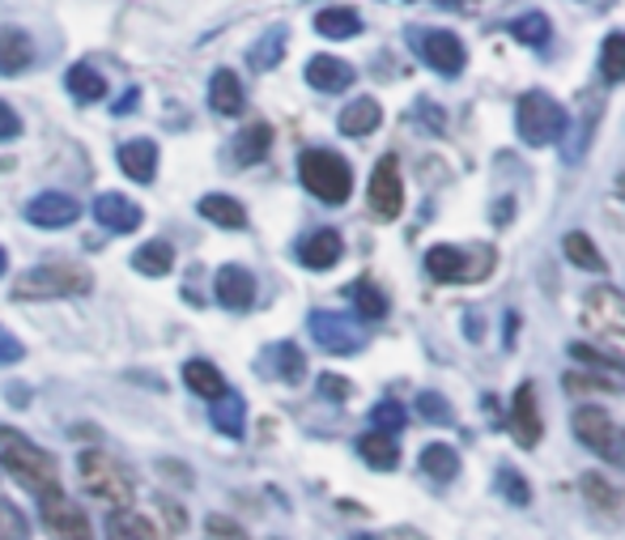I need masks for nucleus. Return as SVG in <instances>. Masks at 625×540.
Returning a JSON list of instances; mask_svg holds the SVG:
<instances>
[{"label":"nucleus","instance_id":"nucleus-1","mask_svg":"<svg viewBox=\"0 0 625 540\" xmlns=\"http://www.w3.org/2000/svg\"><path fill=\"white\" fill-rule=\"evenodd\" d=\"M0 468L39 498L60 489V464L43 447H34L27 434L9 430V426H0Z\"/></svg>","mask_w":625,"mask_h":540},{"label":"nucleus","instance_id":"nucleus-2","mask_svg":"<svg viewBox=\"0 0 625 540\" xmlns=\"http://www.w3.org/2000/svg\"><path fill=\"white\" fill-rule=\"evenodd\" d=\"M515 128H519V141H523V145H532V149H549V145H558V141L566 136L571 115H566V107H562L553 94H544V90H528L515 107Z\"/></svg>","mask_w":625,"mask_h":540},{"label":"nucleus","instance_id":"nucleus-3","mask_svg":"<svg viewBox=\"0 0 625 540\" xmlns=\"http://www.w3.org/2000/svg\"><path fill=\"white\" fill-rule=\"evenodd\" d=\"M299 179L302 188L311 191L315 200H324V205H345L350 191H354V170L332 149H306L299 158Z\"/></svg>","mask_w":625,"mask_h":540},{"label":"nucleus","instance_id":"nucleus-4","mask_svg":"<svg viewBox=\"0 0 625 540\" xmlns=\"http://www.w3.org/2000/svg\"><path fill=\"white\" fill-rule=\"evenodd\" d=\"M77 472H82L85 494L98 498V502H107L111 511H124V507H133L136 502L133 477H128L124 464L111 459L107 451H85V456L77 459Z\"/></svg>","mask_w":625,"mask_h":540},{"label":"nucleus","instance_id":"nucleus-5","mask_svg":"<svg viewBox=\"0 0 625 540\" xmlns=\"http://www.w3.org/2000/svg\"><path fill=\"white\" fill-rule=\"evenodd\" d=\"M583 328L600 341V350L625 362V294L613 285H600L583 294Z\"/></svg>","mask_w":625,"mask_h":540},{"label":"nucleus","instance_id":"nucleus-6","mask_svg":"<svg viewBox=\"0 0 625 540\" xmlns=\"http://www.w3.org/2000/svg\"><path fill=\"white\" fill-rule=\"evenodd\" d=\"M94 281L90 272L77 269V264H43V269H30L18 285H13V298L18 302H34V298H73L85 294Z\"/></svg>","mask_w":625,"mask_h":540},{"label":"nucleus","instance_id":"nucleus-7","mask_svg":"<svg viewBox=\"0 0 625 540\" xmlns=\"http://www.w3.org/2000/svg\"><path fill=\"white\" fill-rule=\"evenodd\" d=\"M366 200H371V214L379 221H396L400 209H405V179H400V163L396 154H383L375 175H371V188H366Z\"/></svg>","mask_w":625,"mask_h":540},{"label":"nucleus","instance_id":"nucleus-8","mask_svg":"<svg viewBox=\"0 0 625 540\" xmlns=\"http://www.w3.org/2000/svg\"><path fill=\"white\" fill-rule=\"evenodd\" d=\"M413 43H417L421 60L435 69L438 77H460L463 64H468V52H463L460 34H451V30H417Z\"/></svg>","mask_w":625,"mask_h":540},{"label":"nucleus","instance_id":"nucleus-9","mask_svg":"<svg viewBox=\"0 0 625 540\" xmlns=\"http://www.w3.org/2000/svg\"><path fill=\"white\" fill-rule=\"evenodd\" d=\"M39 515H43V528L52 532V540H94L85 511L82 507H73L60 489H52V494L39 498Z\"/></svg>","mask_w":625,"mask_h":540},{"label":"nucleus","instance_id":"nucleus-10","mask_svg":"<svg viewBox=\"0 0 625 540\" xmlns=\"http://www.w3.org/2000/svg\"><path fill=\"white\" fill-rule=\"evenodd\" d=\"M82 217V205L69 196V191H39L27 205L30 226H43V230H60V226H73Z\"/></svg>","mask_w":625,"mask_h":540},{"label":"nucleus","instance_id":"nucleus-11","mask_svg":"<svg viewBox=\"0 0 625 540\" xmlns=\"http://www.w3.org/2000/svg\"><path fill=\"white\" fill-rule=\"evenodd\" d=\"M311 336H315L327 353H357L362 350V332H357L345 315H332V311H315V315H311Z\"/></svg>","mask_w":625,"mask_h":540},{"label":"nucleus","instance_id":"nucleus-12","mask_svg":"<svg viewBox=\"0 0 625 540\" xmlns=\"http://www.w3.org/2000/svg\"><path fill=\"white\" fill-rule=\"evenodd\" d=\"M511 430H515L519 447H537L544 434L541 422V405H537V387L532 383H519L515 405H511Z\"/></svg>","mask_w":625,"mask_h":540},{"label":"nucleus","instance_id":"nucleus-13","mask_svg":"<svg viewBox=\"0 0 625 540\" xmlns=\"http://www.w3.org/2000/svg\"><path fill=\"white\" fill-rule=\"evenodd\" d=\"M613 417L604 413L600 405H579L574 408V438L587 447V451H596V456H604L608 451V443H613Z\"/></svg>","mask_w":625,"mask_h":540},{"label":"nucleus","instance_id":"nucleus-14","mask_svg":"<svg viewBox=\"0 0 625 540\" xmlns=\"http://www.w3.org/2000/svg\"><path fill=\"white\" fill-rule=\"evenodd\" d=\"M94 217H98V226H107L115 235H133L136 226H140V205L128 200L124 191H103L94 200Z\"/></svg>","mask_w":625,"mask_h":540},{"label":"nucleus","instance_id":"nucleus-15","mask_svg":"<svg viewBox=\"0 0 625 540\" xmlns=\"http://www.w3.org/2000/svg\"><path fill=\"white\" fill-rule=\"evenodd\" d=\"M426 272H430L435 281H481V272L472 269V256L447 243L426 251Z\"/></svg>","mask_w":625,"mask_h":540},{"label":"nucleus","instance_id":"nucleus-16","mask_svg":"<svg viewBox=\"0 0 625 540\" xmlns=\"http://www.w3.org/2000/svg\"><path fill=\"white\" fill-rule=\"evenodd\" d=\"M306 82L324 94H341L354 85V64H345L341 55H311L306 60Z\"/></svg>","mask_w":625,"mask_h":540},{"label":"nucleus","instance_id":"nucleus-17","mask_svg":"<svg viewBox=\"0 0 625 540\" xmlns=\"http://www.w3.org/2000/svg\"><path fill=\"white\" fill-rule=\"evenodd\" d=\"M218 302L230 311H247L256 302V277L243 264H226L218 269Z\"/></svg>","mask_w":625,"mask_h":540},{"label":"nucleus","instance_id":"nucleus-18","mask_svg":"<svg viewBox=\"0 0 625 540\" xmlns=\"http://www.w3.org/2000/svg\"><path fill=\"white\" fill-rule=\"evenodd\" d=\"M341 251H345V243H341L336 230H311V235L299 243V260L311 272H324L341 260Z\"/></svg>","mask_w":625,"mask_h":540},{"label":"nucleus","instance_id":"nucleus-19","mask_svg":"<svg viewBox=\"0 0 625 540\" xmlns=\"http://www.w3.org/2000/svg\"><path fill=\"white\" fill-rule=\"evenodd\" d=\"M119 170L133 184H154V175H158V145L154 141H128V145H119Z\"/></svg>","mask_w":625,"mask_h":540},{"label":"nucleus","instance_id":"nucleus-20","mask_svg":"<svg viewBox=\"0 0 625 540\" xmlns=\"http://www.w3.org/2000/svg\"><path fill=\"white\" fill-rule=\"evenodd\" d=\"M30 60H34V43H30L27 30H18V27L0 30V73H4V77H18Z\"/></svg>","mask_w":625,"mask_h":540},{"label":"nucleus","instance_id":"nucleus-21","mask_svg":"<svg viewBox=\"0 0 625 540\" xmlns=\"http://www.w3.org/2000/svg\"><path fill=\"white\" fill-rule=\"evenodd\" d=\"M107 537L111 540H166V532H158L140 511L124 507V511L107 515Z\"/></svg>","mask_w":625,"mask_h":540},{"label":"nucleus","instance_id":"nucleus-22","mask_svg":"<svg viewBox=\"0 0 625 540\" xmlns=\"http://www.w3.org/2000/svg\"><path fill=\"white\" fill-rule=\"evenodd\" d=\"M357 451L362 459L371 464V468H379V472H392L396 464H400V447H396V434H383V430H371L357 438Z\"/></svg>","mask_w":625,"mask_h":540},{"label":"nucleus","instance_id":"nucleus-23","mask_svg":"<svg viewBox=\"0 0 625 540\" xmlns=\"http://www.w3.org/2000/svg\"><path fill=\"white\" fill-rule=\"evenodd\" d=\"M209 417H213V426H218L226 438H243V426H247V405L239 392H221L218 401H213V408H209Z\"/></svg>","mask_w":625,"mask_h":540},{"label":"nucleus","instance_id":"nucleus-24","mask_svg":"<svg viewBox=\"0 0 625 540\" xmlns=\"http://www.w3.org/2000/svg\"><path fill=\"white\" fill-rule=\"evenodd\" d=\"M200 217H209V221L221 226V230H239V226H247L243 200H235V196H226V191L205 196V200H200Z\"/></svg>","mask_w":625,"mask_h":540},{"label":"nucleus","instance_id":"nucleus-25","mask_svg":"<svg viewBox=\"0 0 625 540\" xmlns=\"http://www.w3.org/2000/svg\"><path fill=\"white\" fill-rule=\"evenodd\" d=\"M383 124V107L375 98H354L341 111V133L345 136H371Z\"/></svg>","mask_w":625,"mask_h":540},{"label":"nucleus","instance_id":"nucleus-26","mask_svg":"<svg viewBox=\"0 0 625 540\" xmlns=\"http://www.w3.org/2000/svg\"><path fill=\"white\" fill-rule=\"evenodd\" d=\"M64 85H69V94H73L77 103H98V98H107V77H103L98 69H90V64H73V69L64 73Z\"/></svg>","mask_w":625,"mask_h":540},{"label":"nucleus","instance_id":"nucleus-27","mask_svg":"<svg viewBox=\"0 0 625 540\" xmlns=\"http://www.w3.org/2000/svg\"><path fill=\"white\" fill-rule=\"evenodd\" d=\"M562 387H566L571 396H613V392H622L625 383L613 375H604V371H566Z\"/></svg>","mask_w":625,"mask_h":540},{"label":"nucleus","instance_id":"nucleus-28","mask_svg":"<svg viewBox=\"0 0 625 540\" xmlns=\"http://www.w3.org/2000/svg\"><path fill=\"white\" fill-rule=\"evenodd\" d=\"M184 383H188L196 396H205V401H218L221 392H226V378L213 362H205V357H191L188 366H184Z\"/></svg>","mask_w":625,"mask_h":540},{"label":"nucleus","instance_id":"nucleus-29","mask_svg":"<svg viewBox=\"0 0 625 540\" xmlns=\"http://www.w3.org/2000/svg\"><path fill=\"white\" fill-rule=\"evenodd\" d=\"M209 103H213V111H221V115H239V111H243V85H239V77H235L230 69H218V73H213V82H209Z\"/></svg>","mask_w":625,"mask_h":540},{"label":"nucleus","instance_id":"nucleus-30","mask_svg":"<svg viewBox=\"0 0 625 540\" xmlns=\"http://www.w3.org/2000/svg\"><path fill=\"white\" fill-rule=\"evenodd\" d=\"M562 251H566V260H571L574 269L604 272V256H600V247L592 243V235H587V230H571V235L562 239Z\"/></svg>","mask_w":625,"mask_h":540},{"label":"nucleus","instance_id":"nucleus-31","mask_svg":"<svg viewBox=\"0 0 625 540\" xmlns=\"http://www.w3.org/2000/svg\"><path fill=\"white\" fill-rule=\"evenodd\" d=\"M421 472L447 486V481L460 472V456H456V447H447V443H430V447L421 451Z\"/></svg>","mask_w":625,"mask_h":540},{"label":"nucleus","instance_id":"nucleus-32","mask_svg":"<svg viewBox=\"0 0 625 540\" xmlns=\"http://www.w3.org/2000/svg\"><path fill=\"white\" fill-rule=\"evenodd\" d=\"M285 43H290V34H285V27H272L264 30V39L251 48V69H260V73H269V69H277L281 64V55H285Z\"/></svg>","mask_w":625,"mask_h":540},{"label":"nucleus","instance_id":"nucleus-33","mask_svg":"<svg viewBox=\"0 0 625 540\" xmlns=\"http://www.w3.org/2000/svg\"><path fill=\"white\" fill-rule=\"evenodd\" d=\"M315 30L324 34V39H354L357 30H362V18H357L354 9H324L320 18H315Z\"/></svg>","mask_w":625,"mask_h":540},{"label":"nucleus","instance_id":"nucleus-34","mask_svg":"<svg viewBox=\"0 0 625 540\" xmlns=\"http://www.w3.org/2000/svg\"><path fill=\"white\" fill-rule=\"evenodd\" d=\"M133 269L145 272V277H166V272L175 269V251H170V243H145L140 251L133 256Z\"/></svg>","mask_w":625,"mask_h":540},{"label":"nucleus","instance_id":"nucleus-35","mask_svg":"<svg viewBox=\"0 0 625 540\" xmlns=\"http://www.w3.org/2000/svg\"><path fill=\"white\" fill-rule=\"evenodd\" d=\"M583 498H587V502H592L596 511H604V515H622V507H625V498L613 486H608L600 472H587V477H583Z\"/></svg>","mask_w":625,"mask_h":540},{"label":"nucleus","instance_id":"nucleus-36","mask_svg":"<svg viewBox=\"0 0 625 540\" xmlns=\"http://www.w3.org/2000/svg\"><path fill=\"white\" fill-rule=\"evenodd\" d=\"M600 73H604V82H625V34L622 30H613L608 39H604V48H600Z\"/></svg>","mask_w":625,"mask_h":540},{"label":"nucleus","instance_id":"nucleus-37","mask_svg":"<svg viewBox=\"0 0 625 540\" xmlns=\"http://www.w3.org/2000/svg\"><path fill=\"white\" fill-rule=\"evenodd\" d=\"M269 145H272L269 124H251V128H243V136H239L235 154H239V163H243V166H251V163H260V158L269 154Z\"/></svg>","mask_w":625,"mask_h":540},{"label":"nucleus","instance_id":"nucleus-38","mask_svg":"<svg viewBox=\"0 0 625 540\" xmlns=\"http://www.w3.org/2000/svg\"><path fill=\"white\" fill-rule=\"evenodd\" d=\"M511 34H515L519 43H528V48H544V43H549V34H553V27H549V18H544V13H523V18L511 22Z\"/></svg>","mask_w":625,"mask_h":540},{"label":"nucleus","instance_id":"nucleus-39","mask_svg":"<svg viewBox=\"0 0 625 540\" xmlns=\"http://www.w3.org/2000/svg\"><path fill=\"white\" fill-rule=\"evenodd\" d=\"M272 366H277V375L285 378V383H302V375H306V357H302V350L290 345V341H281V345L272 350Z\"/></svg>","mask_w":625,"mask_h":540},{"label":"nucleus","instance_id":"nucleus-40","mask_svg":"<svg viewBox=\"0 0 625 540\" xmlns=\"http://www.w3.org/2000/svg\"><path fill=\"white\" fill-rule=\"evenodd\" d=\"M354 307H357V315H366V320H383V315H387V298H383V290H375L371 281H357L354 285Z\"/></svg>","mask_w":625,"mask_h":540},{"label":"nucleus","instance_id":"nucleus-41","mask_svg":"<svg viewBox=\"0 0 625 540\" xmlns=\"http://www.w3.org/2000/svg\"><path fill=\"white\" fill-rule=\"evenodd\" d=\"M0 540H30L27 515L18 511L9 498H0Z\"/></svg>","mask_w":625,"mask_h":540},{"label":"nucleus","instance_id":"nucleus-42","mask_svg":"<svg viewBox=\"0 0 625 540\" xmlns=\"http://www.w3.org/2000/svg\"><path fill=\"white\" fill-rule=\"evenodd\" d=\"M375 430H383V434H396L400 426H405V408L400 405H392V401H383V405H375Z\"/></svg>","mask_w":625,"mask_h":540},{"label":"nucleus","instance_id":"nucleus-43","mask_svg":"<svg viewBox=\"0 0 625 540\" xmlns=\"http://www.w3.org/2000/svg\"><path fill=\"white\" fill-rule=\"evenodd\" d=\"M417 405H421V417H426V422H438V426H447V422H451V408H447V401H442L438 392H421V401H417Z\"/></svg>","mask_w":625,"mask_h":540},{"label":"nucleus","instance_id":"nucleus-44","mask_svg":"<svg viewBox=\"0 0 625 540\" xmlns=\"http://www.w3.org/2000/svg\"><path fill=\"white\" fill-rule=\"evenodd\" d=\"M498 486L507 489V498H511L515 507H528L532 494H528V486H523V477H519L515 468H502V472H498Z\"/></svg>","mask_w":625,"mask_h":540},{"label":"nucleus","instance_id":"nucleus-45","mask_svg":"<svg viewBox=\"0 0 625 540\" xmlns=\"http://www.w3.org/2000/svg\"><path fill=\"white\" fill-rule=\"evenodd\" d=\"M209 537H218V540H247V532L239 528V523H230L226 515H209Z\"/></svg>","mask_w":625,"mask_h":540},{"label":"nucleus","instance_id":"nucleus-46","mask_svg":"<svg viewBox=\"0 0 625 540\" xmlns=\"http://www.w3.org/2000/svg\"><path fill=\"white\" fill-rule=\"evenodd\" d=\"M22 341L18 336H9L4 328H0V366H13V362H22Z\"/></svg>","mask_w":625,"mask_h":540},{"label":"nucleus","instance_id":"nucleus-47","mask_svg":"<svg viewBox=\"0 0 625 540\" xmlns=\"http://www.w3.org/2000/svg\"><path fill=\"white\" fill-rule=\"evenodd\" d=\"M13 136H22V120L9 103H0V141H13Z\"/></svg>","mask_w":625,"mask_h":540},{"label":"nucleus","instance_id":"nucleus-48","mask_svg":"<svg viewBox=\"0 0 625 540\" xmlns=\"http://www.w3.org/2000/svg\"><path fill=\"white\" fill-rule=\"evenodd\" d=\"M604 459H608V464H617V468H625V426L622 430H613V443H608Z\"/></svg>","mask_w":625,"mask_h":540},{"label":"nucleus","instance_id":"nucleus-49","mask_svg":"<svg viewBox=\"0 0 625 540\" xmlns=\"http://www.w3.org/2000/svg\"><path fill=\"white\" fill-rule=\"evenodd\" d=\"M320 392H324V396H336V401H345V396H350V383L336 375H324L320 378Z\"/></svg>","mask_w":625,"mask_h":540},{"label":"nucleus","instance_id":"nucleus-50","mask_svg":"<svg viewBox=\"0 0 625 540\" xmlns=\"http://www.w3.org/2000/svg\"><path fill=\"white\" fill-rule=\"evenodd\" d=\"M136 98H140V90H128V94L119 98V107H115V111H133V107H136Z\"/></svg>","mask_w":625,"mask_h":540},{"label":"nucleus","instance_id":"nucleus-51","mask_svg":"<svg viewBox=\"0 0 625 540\" xmlns=\"http://www.w3.org/2000/svg\"><path fill=\"white\" fill-rule=\"evenodd\" d=\"M9 269V256H4V247H0V272Z\"/></svg>","mask_w":625,"mask_h":540},{"label":"nucleus","instance_id":"nucleus-52","mask_svg":"<svg viewBox=\"0 0 625 540\" xmlns=\"http://www.w3.org/2000/svg\"><path fill=\"white\" fill-rule=\"evenodd\" d=\"M617 191H622V200H625V175H622V179H617Z\"/></svg>","mask_w":625,"mask_h":540},{"label":"nucleus","instance_id":"nucleus-53","mask_svg":"<svg viewBox=\"0 0 625 540\" xmlns=\"http://www.w3.org/2000/svg\"><path fill=\"white\" fill-rule=\"evenodd\" d=\"M357 540H375V537H357Z\"/></svg>","mask_w":625,"mask_h":540}]
</instances>
